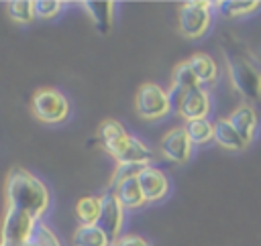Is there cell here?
I'll use <instances>...</instances> for the list:
<instances>
[{
    "label": "cell",
    "mask_w": 261,
    "mask_h": 246,
    "mask_svg": "<svg viewBox=\"0 0 261 246\" xmlns=\"http://www.w3.org/2000/svg\"><path fill=\"white\" fill-rule=\"evenodd\" d=\"M124 134H128L124 130V126L118 120H110V118L104 120L100 124V128H98V138H100V144H102L104 150H108L110 146H114Z\"/></svg>",
    "instance_id": "21"
},
{
    "label": "cell",
    "mask_w": 261,
    "mask_h": 246,
    "mask_svg": "<svg viewBox=\"0 0 261 246\" xmlns=\"http://www.w3.org/2000/svg\"><path fill=\"white\" fill-rule=\"evenodd\" d=\"M63 10V2L59 0H35V14L39 18H55Z\"/></svg>",
    "instance_id": "26"
},
{
    "label": "cell",
    "mask_w": 261,
    "mask_h": 246,
    "mask_svg": "<svg viewBox=\"0 0 261 246\" xmlns=\"http://www.w3.org/2000/svg\"><path fill=\"white\" fill-rule=\"evenodd\" d=\"M102 197V211H100V218H98V228L110 238V242L118 240L120 238V232H122V224H124V205L120 203V199L116 197L114 191L106 189Z\"/></svg>",
    "instance_id": "7"
},
{
    "label": "cell",
    "mask_w": 261,
    "mask_h": 246,
    "mask_svg": "<svg viewBox=\"0 0 261 246\" xmlns=\"http://www.w3.org/2000/svg\"><path fill=\"white\" fill-rule=\"evenodd\" d=\"M139 185L143 189V195H145L147 203L161 201L169 191V181H167L165 173L157 167H151V165H147L139 173Z\"/></svg>",
    "instance_id": "10"
},
{
    "label": "cell",
    "mask_w": 261,
    "mask_h": 246,
    "mask_svg": "<svg viewBox=\"0 0 261 246\" xmlns=\"http://www.w3.org/2000/svg\"><path fill=\"white\" fill-rule=\"evenodd\" d=\"M171 85H177V87H184V89H194L200 85L190 61H181L173 67V73H171Z\"/></svg>",
    "instance_id": "23"
},
{
    "label": "cell",
    "mask_w": 261,
    "mask_h": 246,
    "mask_svg": "<svg viewBox=\"0 0 261 246\" xmlns=\"http://www.w3.org/2000/svg\"><path fill=\"white\" fill-rule=\"evenodd\" d=\"M8 207L22 209L37 220H43L49 207V189L45 183L22 167H14L6 177Z\"/></svg>",
    "instance_id": "1"
},
{
    "label": "cell",
    "mask_w": 261,
    "mask_h": 246,
    "mask_svg": "<svg viewBox=\"0 0 261 246\" xmlns=\"http://www.w3.org/2000/svg\"><path fill=\"white\" fill-rule=\"evenodd\" d=\"M212 22V4L206 0H190L179 6V30L188 39H200Z\"/></svg>",
    "instance_id": "3"
},
{
    "label": "cell",
    "mask_w": 261,
    "mask_h": 246,
    "mask_svg": "<svg viewBox=\"0 0 261 246\" xmlns=\"http://www.w3.org/2000/svg\"><path fill=\"white\" fill-rule=\"evenodd\" d=\"M27 244H31V246H61V242L55 236V232L43 220L37 222V226H35V230H33V234H31Z\"/></svg>",
    "instance_id": "24"
},
{
    "label": "cell",
    "mask_w": 261,
    "mask_h": 246,
    "mask_svg": "<svg viewBox=\"0 0 261 246\" xmlns=\"http://www.w3.org/2000/svg\"><path fill=\"white\" fill-rule=\"evenodd\" d=\"M82 8L86 10V14L90 16V20L94 22V26L100 35L110 33L112 20H114V2H110V0H84Z\"/></svg>",
    "instance_id": "11"
},
{
    "label": "cell",
    "mask_w": 261,
    "mask_h": 246,
    "mask_svg": "<svg viewBox=\"0 0 261 246\" xmlns=\"http://www.w3.org/2000/svg\"><path fill=\"white\" fill-rule=\"evenodd\" d=\"M184 128L194 144H206V142L214 140V122H210L208 118L190 120L184 124Z\"/></svg>",
    "instance_id": "20"
},
{
    "label": "cell",
    "mask_w": 261,
    "mask_h": 246,
    "mask_svg": "<svg viewBox=\"0 0 261 246\" xmlns=\"http://www.w3.org/2000/svg\"><path fill=\"white\" fill-rule=\"evenodd\" d=\"M208 112H210V96H208V91H206L202 85L190 89L188 96H186V102H184V106H181L179 116H181L186 122H190V120L206 118Z\"/></svg>",
    "instance_id": "12"
},
{
    "label": "cell",
    "mask_w": 261,
    "mask_h": 246,
    "mask_svg": "<svg viewBox=\"0 0 261 246\" xmlns=\"http://www.w3.org/2000/svg\"><path fill=\"white\" fill-rule=\"evenodd\" d=\"M222 53H224L228 75H230L234 89L249 100H259L261 98V71L257 69L249 53L237 43H228V47L222 45Z\"/></svg>",
    "instance_id": "2"
},
{
    "label": "cell",
    "mask_w": 261,
    "mask_h": 246,
    "mask_svg": "<svg viewBox=\"0 0 261 246\" xmlns=\"http://www.w3.org/2000/svg\"><path fill=\"white\" fill-rule=\"evenodd\" d=\"M192 146L194 142L190 140L188 132L184 126H175L171 130H167L161 138V152L165 159H169L171 163L184 165L190 161L192 157Z\"/></svg>",
    "instance_id": "9"
},
{
    "label": "cell",
    "mask_w": 261,
    "mask_h": 246,
    "mask_svg": "<svg viewBox=\"0 0 261 246\" xmlns=\"http://www.w3.org/2000/svg\"><path fill=\"white\" fill-rule=\"evenodd\" d=\"M259 6H261V2H257V0H220V2H216V8L224 18H239V16L251 14Z\"/></svg>",
    "instance_id": "19"
},
{
    "label": "cell",
    "mask_w": 261,
    "mask_h": 246,
    "mask_svg": "<svg viewBox=\"0 0 261 246\" xmlns=\"http://www.w3.org/2000/svg\"><path fill=\"white\" fill-rule=\"evenodd\" d=\"M110 246H153L149 244L145 238L141 236H135V234H126V236H120L118 240H114Z\"/></svg>",
    "instance_id": "28"
},
{
    "label": "cell",
    "mask_w": 261,
    "mask_h": 246,
    "mask_svg": "<svg viewBox=\"0 0 261 246\" xmlns=\"http://www.w3.org/2000/svg\"><path fill=\"white\" fill-rule=\"evenodd\" d=\"M6 12L18 24H29L37 16L35 14V2H29V0H10V2H6Z\"/></svg>",
    "instance_id": "22"
},
{
    "label": "cell",
    "mask_w": 261,
    "mask_h": 246,
    "mask_svg": "<svg viewBox=\"0 0 261 246\" xmlns=\"http://www.w3.org/2000/svg\"><path fill=\"white\" fill-rule=\"evenodd\" d=\"M188 61H190V65H192L200 85H212L218 79V75H220L218 63L208 53H194Z\"/></svg>",
    "instance_id": "15"
},
{
    "label": "cell",
    "mask_w": 261,
    "mask_h": 246,
    "mask_svg": "<svg viewBox=\"0 0 261 246\" xmlns=\"http://www.w3.org/2000/svg\"><path fill=\"white\" fill-rule=\"evenodd\" d=\"M110 191L116 193V197L120 199V203L124 205V209H137V207H141V205L147 203V199L143 195V189L139 185V177L126 179L120 185H116L114 189H110Z\"/></svg>",
    "instance_id": "16"
},
{
    "label": "cell",
    "mask_w": 261,
    "mask_h": 246,
    "mask_svg": "<svg viewBox=\"0 0 261 246\" xmlns=\"http://www.w3.org/2000/svg\"><path fill=\"white\" fill-rule=\"evenodd\" d=\"M114 161L116 165L120 163H135V165H149L153 161V150L143 144L137 136L133 134H124L114 146H110L106 150Z\"/></svg>",
    "instance_id": "8"
},
{
    "label": "cell",
    "mask_w": 261,
    "mask_h": 246,
    "mask_svg": "<svg viewBox=\"0 0 261 246\" xmlns=\"http://www.w3.org/2000/svg\"><path fill=\"white\" fill-rule=\"evenodd\" d=\"M37 222L39 220L33 218L31 213L6 205V216H4V226H2V244L0 246L27 244L35 226H37Z\"/></svg>",
    "instance_id": "6"
},
{
    "label": "cell",
    "mask_w": 261,
    "mask_h": 246,
    "mask_svg": "<svg viewBox=\"0 0 261 246\" xmlns=\"http://www.w3.org/2000/svg\"><path fill=\"white\" fill-rule=\"evenodd\" d=\"M190 89H184V87H177V85H171L167 89V96H169V104H171V112L179 114L181 112V106L186 102V96H188Z\"/></svg>",
    "instance_id": "27"
},
{
    "label": "cell",
    "mask_w": 261,
    "mask_h": 246,
    "mask_svg": "<svg viewBox=\"0 0 261 246\" xmlns=\"http://www.w3.org/2000/svg\"><path fill=\"white\" fill-rule=\"evenodd\" d=\"M214 142H218L226 150H243L247 146V142L230 124L228 118H218L214 122Z\"/></svg>",
    "instance_id": "14"
},
{
    "label": "cell",
    "mask_w": 261,
    "mask_h": 246,
    "mask_svg": "<svg viewBox=\"0 0 261 246\" xmlns=\"http://www.w3.org/2000/svg\"><path fill=\"white\" fill-rule=\"evenodd\" d=\"M102 211V197L86 195L75 201V218L80 226H96Z\"/></svg>",
    "instance_id": "17"
},
{
    "label": "cell",
    "mask_w": 261,
    "mask_h": 246,
    "mask_svg": "<svg viewBox=\"0 0 261 246\" xmlns=\"http://www.w3.org/2000/svg\"><path fill=\"white\" fill-rule=\"evenodd\" d=\"M110 238L98 226H77L73 232V246H110Z\"/></svg>",
    "instance_id": "18"
},
{
    "label": "cell",
    "mask_w": 261,
    "mask_h": 246,
    "mask_svg": "<svg viewBox=\"0 0 261 246\" xmlns=\"http://www.w3.org/2000/svg\"><path fill=\"white\" fill-rule=\"evenodd\" d=\"M230 124L237 128V132L243 136V140L249 144L253 138H255V132H257V126H259V118H257V112L253 106H239L230 112L228 116Z\"/></svg>",
    "instance_id": "13"
},
{
    "label": "cell",
    "mask_w": 261,
    "mask_h": 246,
    "mask_svg": "<svg viewBox=\"0 0 261 246\" xmlns=\"http://www.w3.org/2000/svg\"><path fill=\"white\" fill-rule=\"evenodd\" d=\"M147 165H135V163H120L116 165L112 177H110V183H108V189H114L116 185H120L122 181L126 179H133V177H139V173L145 169Z\"/></svg>",
    "instance_id": "25"
},
{
    "label": "cell",
    "mask_w": 261,
    "mask_h": 246,
    "mask_svg": "<svg viewBox=\"0 0 261 246\" xmlns=\"http://www.w3.org/2000/svg\"><path fill=\"white\" fill-rule=\"evenodd\" d=\"M33 114L45 124H57L69 116V102L61 91L45 87L33 96Z\"/></svg>",
    "instance_id": "5"
},
{
    "label": "cell",
    "mask_w": 261,
    "mask_h": 246,
    "mask_svg": "<svg viewBox=\"0 0 261 246\" xmlns=\"http://www.w3.org/2000/svg\"><path fill=\"white\" fill-rule=\"evenodd\" d=\"M135 108H137V114L143 120H159V118L167 116L171 112L167 89H163L161 85L151 83V81L149 83H143L137 89Z\"/></svg>",
    "instance_id": "4"
}]
</instances>
